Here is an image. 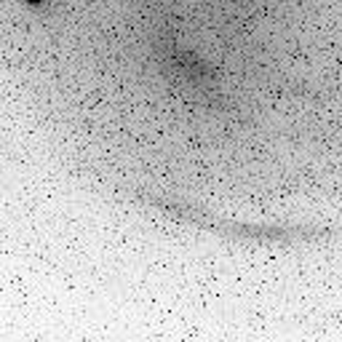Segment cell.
<instances>
[{
  "mask_svg": "<svg viewBox=\"0 0 342 342\" xmlns=\"http://www.w3.org/2000/svg\"><path fill=\"white\" fill-rule=\"evenodd\" d=\"M27 3H41V0H27Z\"/></svg>",
  "mask_w": 342,
  "mask_h": 342,
  "instance_id": "1",
  "label": "cell"
}]
</instances>
